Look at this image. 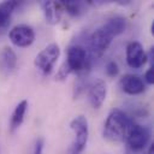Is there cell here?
I'll use <instances>...</instances> for the list:
<instances>
[{"mask_svg": "<svg viewBox=\"0 0 154 154\" xmlns=\"http://www.w3.org/2000/svg\"><path fill=\"white\" fill-rule=\"evenodd\" d=\"M134 124V120L122 109L114 108L107 116V119L103 125V136L114 142H122L126 138L130 126Z\"/></svg>", "mask_w": 154, "mask_h": 154, "instance_id": "1", "label": "cell"}, {"mask_svg": "<svg viewBox=\"0 0 154 154\" xmlns=\"http://www.w3.org/2000/svg\"><path fill=\"white\" fill-rule=\"evenodd\" d=\"M90 61L91 59L88 57L87 51L82 46H78V45L70 46L67 48L66 60L64 65L60 67L57 75V78L64 79L70 72H77L84 76L90 67Z\"/></svg>", "mask_w": 154, "mask_h": 154, "instance_id": "2", "label": "cell"}, {"mask_svg": "<svg viewBox=\"0 0 154 154\" xmlns=\"http://www.w3.org/2000/svg\"><path fill=\"white\" fill-rule=\"evenodd\" d=\"M70 128L75 132V140L67 154H81L85 148L88 141V135H89L88 120L84 116H77L71 120Z\"/></svg>", "mask_w": 154, "mask_h": 154, "instance_id": "3", "label": "cell"}, {"mask_svg": "<svg viewBox=\"0 0 154 154\" xmlns=\"http://www.w3.org/2000/svg\"><path fill=\"white\" fill-rule=\"evenodd\" d=\"M59 55H60L59 46L57 43H51L36 55L34 64L43 75H49L57 60L59 59Z\"/></svg>", "mask_w": 154, "mask_h": 154, "instance_id": "4", "label": "cell"}, {"mask_svg": "<svg viewBox=\"0 0 154 154\" xmlns=\"http://www.w3.org/2000/svg\"><path fill=\"white\" fill-rule=\"evenodd\" d=\"M112 38L113 36L106 31L102 26L101 28H97L90 36H89V51H90V54L91 57H101L105 51L109 47L111 42H112Z\"/></svg>", "mask_w": 154, "mask_h": 154, "instance_id": "5", "label": "cell"}, {"mask_svg": "<svg viewBox=\"0 0 154 154\" xmlns=\"http://www.w3.org/2000/svg\"><path fill=\"white\" fill-rule=\"evenodd\" d=\"M149 131L146 126H142L140 124L134 123L126 135V142L134 150H141L143 149L147 143L149 142Z\"/></svg>", "mask_w": 154, "mask_h": 154, "instance_id": "6", "label": "cell"}, {"mask_svg": "<svg viewBox=\"0 0 154 154\" xmlns=\"http://www.w3.org/2000/svg\"><path fill=\"white\" fill-rule=\"evenodd\" d=\"M10 40L17 47H28L35 40V32L31 26L25 24H19L13 26L8 32Z\"/></svg>", "mask_w": 154, "mask_h": 154, "instance_id": "7", "label": "cell"}, {"mask_svg": "<svg viewBox=\"0 0 154 154\" xmlns=\"http://www.w3.org/2000/svg\"><path fill=\"white\" fill-rule=\"evenodd\" d=\"M147 59L148 57L140 42L132 41L126 46V63L130 67L140 69L146 64Z\"/></svg>", "mask_w": 154, "mask_h": 154, "instance_id": "8", "label": "cell"}, {"mask_svg": "<svg viewBox=\"0 0 154 154\" xmlns=\"http://www.w3.org/2000/svg\"><path fill=\"white\" fill-rule=\"evenodd\" d=\"M120 88L123 91L130 95H137L144 91L146 85L143 79L137 75L128 73L120 78Z\"/></svg>", "mask_w": 154, "mask_h": 154, "instance_id": "9", "label": "cell"}, {"mask_svg": "<svg viewBox=\"0 0 154 154\" xmlns=\"http://www.w3.org/2000/svg\"><path fill=\"white\" fill-rule=\"evenodd\" d=\"M17 66V55L10 47H4L0 51V75L10 76Z\"/></svg>", "mask_w": 154, "mask_h": 154, "instance_id": "10", "label": "cell"}, {"mask_svg": "<svg viewBox=\"0 0 154 154\" xmlns=\"http://www.w3.org/2000/svg\"><path fill=\"white\" fill-rule=\"evenodd\" d=\"M106 94H107V88H106V83L101 79L94 82L90 88H89V93H88V99L90 105L94 108H99L105 99H106Z\"/></svg>", "mask_w": 154, "mask_h": 154, "instance_id": "11", "label": "cell"}, {"mask_svg": "<svg viewBox=\"0 0 154 154\" xmlns=\"http://www.w3.org/2000/svg\"><path fill=\"white\" fill-rule=\"evenodd\" d=\"M102 28H103L106 31H108V32L114 37V36H118V35H120L122 32H124V30H125V28H126V20H125V18L122 17V16H116V17L109 18V19L102 25Z\"/></svg>", "mask_w": 154, "mask_h": 154, "instance_id": "12", "label": "cell"}, {"mask_svg": "<svg viewBox=\"0 0 154 154\" xmlns=\"http://www.w3.org/2000/svg\"><path fill=\"white\" fill-rule=\"evenodd\" d=\"M26 107H28V101L23 100L13 109L12 116H11V122H10V131L11 132H14L23 123V119H24V116L26 112Z\"/></svg>", "mask_w": 154, "mask_h": 154, "instance_id": "13", "label": "cell"}, {"mask_svg": "<svg viewBox=\"0 0 154 154\" xmlns=\"http://www.w3.org/2000/svg\"><path fill=\"white\" fill-rule=\"evenodd\" d=\"M40 5L43 10L46 22L52 24V25L57 24L59 22V18H60V12L58 10V4H55L54 1H41Z\"/></svg>", "mask_w": 154, "mask_h": 154, "instance_id": "14", "label": "cell"}, {"mask_svg": "<svg viewBox=\"0 0 154 154\" xmlns=\"http://www.w3.org/2000/svg\"><path fill=\"white\" fill-rule=\"evenodd\" d=\"M17 5H18L17 1H5L0 4V29H4L7 25L10 17L13 10L17 7Z\"/></svg>", "mask_w": 154, "mask_h": 154, "instance_id": "15", "label": "cell"}, {"mask_svg": "<svg viewBox=\"0 0 154 154\" xmlns=\"http://www.w3.org/2000/svg\"><path fill=\"white\" fill-rule=\"evenodd\" d=\"M61 5L65 7V10L71 14V16H75V17H78V16H82L83 13L87 12V4L83 2V1H63Z\"/></svg>", "mask_w": 154, "mask_h": 154, "instance_id": "16", "label": "cell"}, {"mask_svg": "<svg viewBox=\"0 0 154 154\" xmlns=\"http://www.w3.org/2000/svg\"><path fill=\"white\" fill-rule=\"evenodd\" d=\"M118 72H119L118 64H117L114 60L108 61L107 65H106V73H107V76H109V77H116V76L118 75Z\"/></svg>", "mask_w": 154, "mask_h": 154, "instance_id": "17", "label": "cell"}, {"mask_svg": "<svg viewBox=\"0 0 154 154\" xmlns=\"http://www.w3.org/2000/svg\"><path fill=\"white\" fill-rule=\"evenodd\" d=\"M42 149H43V140L42 138H38L35 142L32 154H42Z\"/></svg>", "mask_w": 154, "mask_h": 154, "instance_id": "18", "label": "cell"}, {"mask_svg": "<svg viewBox=\"0 0 154 154\" xmlns=\"http://www.w3.org/2000/svg\"><path fill=\"white\" fill-rule=\"evenodd\" d=\"M144 79L148 84H153V82H154V67L150 66V69L144 75Z\"/></svg>", "mask_w": 154, "mask_h": 154, "instance_id": "19", "label": "cell"}]
</instances>
